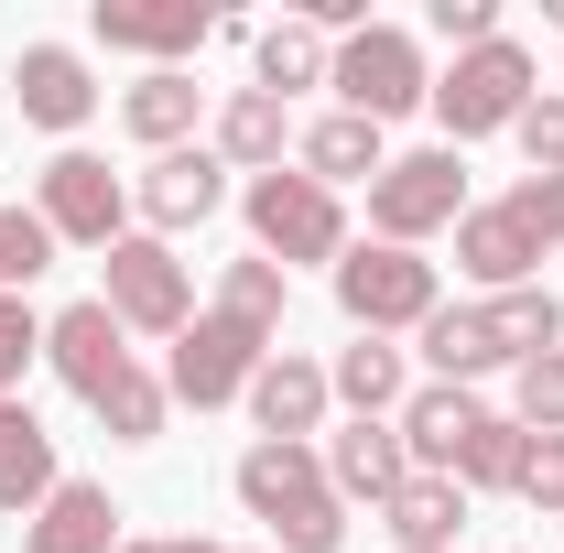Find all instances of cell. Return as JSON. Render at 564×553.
<instances>
[{"label":"cell","mask_w":564,"mask_h":553,"mask_svg":"<svg viewBox=\"0 0 564 553\" xmlns=\"http://www.w3.org/2000/svg\"><path fill=\"white\" fill-rule=\"evenodd\" d=\"M391 423H402V445H413V478H445V467L467 456V434L489 423V402H478V391H456V380H423Z\"/></svg>","instance_id":"16"},{"label":"cell","mask_w":564,"mask_h":553,"mask_svg":"<svg viewBox=\"0 0 564 553\" xmlns=\"http://www.w3.org/2000/svg\"><path fill=\"white\" fill-rule=\"evenodd\" d=\"M380 521H391V553H456L467 532V488L456 478H402L380 499Z\"/></svg>","instance_id":"22"},{"label":"cell","mask_w":564,"mask_h":553,"mask_svg":"<svg viewBox=\"0 0 564 553\" xmlns=\"http://www.w3.org/2000/svg\"><path fill=\"white\" fill-rule=\"evenodd\" d=\"M98 261H109L98 304H109L131 337H185V326H196V282H185V261H174V239L131 228V239H109Z\"/></svg>","instance_id":"3"},{"label":"cell","mask_w":564,"mask_h":553,"mask_svg":"<svg viewBox=\"0 0 564 553\" xmlns=\"http://www.w3.org/2000/svg\"><path fill=\"white\" fill-rule=\"evenodd\" d=\"M467 217V152H391L380 185H369V228L391 250H423L434 228Z\"/></svg>","instance_id":"5"},{"label":"cell","mask_w":564,"mask_h":553,"mask_svg":"<svg viewBox=\"0 0 564 553\" xmlns=\"http://www.w3.org/2000/svg\"><path fill=\"white\" fill-rule=\"evenodd\" d=\"M543 87H532V55L499 33V44H478V55H456V66L434 76V120H445V152H467V141H489V131H510L521 109H532Z\"/></svg>","instance_id":"1"},{"label":"cell","mask_w":564,"mask_h":553,"mask_svg":"<svg viewBox=\"0 0 564 553\" xmlns=\"http://www.w3.org/2000/svg\"><path fill=\"white\" fill-rule=\"evenodd\" d=\"M120 553H228V543H185V532H141V543H120Z\"/></svg>","instance_id":"38"},{"label":"cell","mask_w":564,"mask_h":553,"mask_svg":"<svg viewBox=\"0 0 564 553\" xmlns=\"http://www.w3.org/2000/svg\"><path fill=\"white\" fill-rule=\"evenodd\" d=\"M282 304H293V272L261 261V250L217 272V315H239V326H261V337H282Z\"/></svg>","instance_id":"28"},{"label":"cell","mask_w":564,"mask_h":553,"mask_svg":"<svg viewBox=\"0 0 564 553\" xmlns=\"http://www.w3.org/2000/svg\"><path fill=\"white\" fill-rule=\"evenodd\" d=\"M326 391H337L358 423H391L402 402H413V369H402V347H391V337H358V347H337Z\"/></svg>","instance_id":"24"},{"label":"cell","mask_w":564,"mask_h":553,"mask_svg":"<svg viewBox=\"0 0 564 553\" xmlns=\"http://www.w3.org/2000/svg\"><path fill=\"white\" fill-rule=\"evenodd\" d=\"M521 456H532V434H521L510 413H489L478 434H467V456H456L445 478L467 488V499H478V488H521Z\"/></svg>","instance_id":"30"},{"label":"cell","mask_w":564,"mask_h":553,"mask_svg":"<svg viewBox=\"0 0 564 553\" xmlns=\"http://www.w3.org/2000/svg\"><path fill=\"white\" fill-rule=\"evenodd\" d=\"M272 553H348V499H304L293 521H272Z\"/></svg>","instance_id":"32"},{"label":"cell","mask_w":564,"mask_h":553,"mask_svg":"<svg viewBox=\"0 0 564 553\" xmlns=\"http://www.w3.org/2000/svg\"><path fill=\"white\" fill-rule=\"evenodd\" d=\"M0 293H11V250H0Z\"/></svg>","instance_id":"39"},{"label":"cell","mask_w":564,"mask_h":553,"mask_svg":"<svg viewBox=\"0 0 564 553\" xmlns=\"http://www.w3.org/2000/svg\"><path fill=\"white\" fill-rule=\"evenodd\" d=\"M315 456H326V488H337L348 510H358V499L380 510L391 488L413 478V445H402V423H348V434H326Z\"/></svg>","instance_id":"15"},{"label":"cell","mask_w":564,"mask_h":553,"mask_svg":"<svg viewBox=\"0 0 564 553\" xmlns=\"http://www.w3.org/2000/svg\"><path fill=\"white\" fill-rule=\"evenodd\" d=\"M434 304H445V282H434V261H423V250L369 239V250H348V261H337V315H348L358 337H402V326H423Z\"/></svg>","instance_id":"4"},{"label":"cell","mask_w":564,"mask_h":553,"mask_svg":"<svg viewBox=\"0 0 564 553\" xmlns=\"http://www.w3.org/2000/svg\"><path fill=\"white\" fill-rule=\"evenodd\" d=\"M87 413L109 423V445H152V434H163V413H174V391H163V380H152V369L131 358V369H120V380H109Z\"/></svg>","instance_id":"29"},{"label":"cell","mask_w":564,"mask_h":553,"mask_svg":"<svg viewBox=\"0 0 564 553\" xmlns=\"http://www.w3.org/2000/svg\"><path fill=\"white\" fill-rule=\"evenodd\" d=\"M261 358H272V337L207 304V315H196V326L174 337V369H163V391H174V402H196V413H217V402H250Z\"/></svg>","instance_id":"7"},{"label":"cell","mask_w":564,"mask_h":553,"mask_svg":"<svg viewBox=\"0 0 564 553\" xmlns=\"http://www.w3.org/2000/svg\"><path fill=\"white\" fill-rule=\"evenodd\" d=\"M33 217L55 228V250H66V239H76V250H109V239H131V185H120L98 152H55Z\"/></svg>","instance_id":"8"},{"label":"cell","mask_w":564,"mask_h":553,"mask_svg":"<svg viewBox=\"0 0 564 553\" xmlns=\"http://www.w3.org/2000/svg\"><path fill=\"white\" fill-rule=\"evenodd\" d=\"M55 488H66V478H55V434L33 423V402H0V510L33 521Z\"/></svg>","instance_id":"23"},{"label":"cell","mask_w":564,"mask_h":553,"mask_svg":"<svg viewBox=\"0 0 564 553\" xmlns=\"http://www.w3.org/2000/svg\"><path fill=\"white\" fill-rule=\"evenodd\" d=\"M196 109H207V87H196L185 66H152L141 87H120V131H131L141 152H185Z\"/></svg>","instance_id":"21"},{"label":"cell","mask_w":564,"mask_h":553,"mask_svg":"<svg viewBox=\"0 0 564 553\" xmlns=\"http://www.w3.org/2000/svg\"><path fill=\"white\" fill-rule=\"evenodd\" d=\"M456 272L478 282V293H521V282L543 272V239L521 228V207H510V196L456 217Z\"/></svg>","instance_id":"13"},{"label":"cell","mask_w":564,"mask_h":553,"mask_svg":"<svg viewBox=\"0 0 564 553\" xmlns=\"http://www.w3.org/2000/svg\"><path fill=\"white\" fill-rule=\"evenodd\" d=\"M413 347L434 358V380H456V391H478V380L499 369V347H489V315H478V304H434V315L413 326Z\"/></svg>","instance_id":"25"},{"label":"cell","mask_w":564,"mask_h":553,"mask_svg":"<svg viewBox=\"0 0 564 553\" xmlns=\"http://www.w3.org/2000/svg\"><path fill=\"white\" fill-rule=\"evenodd\" d=\"M326 87L348 98L358 120H380V131H391V120H413L423 98H434V76H423V44L402 33V22H358L348 44H337V76H326Z\"/></svg>","instance_id":"6"},{"label":"cell","mask_w":564,"mask_h":553,"mask_svg":"<svg viewBox=\"0 0 564 553\" xmlns=\"http://www.w3.org/2000/svg\"><path fill=\"white\" fill-rule=\"evenodd\" d=\"M434 33L456 55H478V44H499V0H434Z\"/></svg>","instance_id":"36"},{"label":"cell","mask_w":564,"mask_h":553,"mask_svg":"<svg viewBox=\"0 0 564 553\" xmlns=\"http://www.w3.org/2000/svg\"><path fill=\"white\" fill-rule=\"evenodd\" d=\"M510 141H521L532 174H564V98H532V109L510 120Z\"/></svg>","instance_id":"34"},{"label":"cell","mask_w":564,"mask_h":553,"mask_svg":"<svg viewBox=\"0 0 564 553\" xmlns=\"http://www.w3.org/2000/svg\"><path fill=\"white\" fill-rule=\"evenodd\" d=\"M44 358V315L22 293H0V402H22V369Z\"/></svg>","instance_id":"33"},{"label":"cell","mask_w":564,"mask_h":553,"mask_svg":"<svg viewBox=\"0 0 564 553\" xmlns=\"http://www.w3.org/2000/svg\"><path fill=\"white\" fill-rule=\"evenodd\" d=\"M521 499H532L543 521H564V434H532V456H521Z\"/></svg>","instance_id":"35"},{"label":"cell","mask_w":564,"mask_h":553,"mask_svg":"<svg viewBox=\"0 0 564 553\" xmlns=\"http://www.w3.org/2000/svg\"><path fill=\"white\" fill-rule=\"evenodd\" d=\"M131 207L152 217V239L207 228V217L228 207V163H217V152H196V141H185V152H152V163H141V185H131Z\"/></svg>","instance_id":"11"},{"label":"cell","mask_w":564,"mask_h":553,"mask_svg":"<svg viewBox=\"0 0 564 553\" xmlns=\"http://www.w3.org/2000/svg\"><path fill=\"white\" fill-rule=\"evenodd\" d=\"M543 11H554V33H564V0H543Z\"/></svg>","instance_id":"40"},{"label":"cell","mask_w":564,"mask_h":553,"mask_svg":"<svg viewBox=\"0 0 564 553\" xmlns=\"http://www.w3.org/2000/svg\"><path fill=\"white\" fill-rule=\"evenodd\" d=\"M87 33L120 44V55H152V66H185V55L217 33V11H196V0H98Z\"/></svg>","instance_id":"12"},{"label":"cell","mask_w":564,"mask_h":553,"mask_svg":"<svg viewBox=\"0 0 564 553\" xmlns=\"http://www.w3.org/2000/svg\"><path fill=\"white\" fill-rule=\"evenodd\" d=\"M44 369L66 380L76 402H98V391L131 369V326H120V315L87 293V304H66V315H44Z\"/></svg>","instance_id":"10"},{"label":"cell","mask_w":564,"mask_h":553,"mask_svg":"<svg viewBox=\"0 0 564 553\" xmlns=\"http://www.w3.org/2000/svg\"><path fill=\"white\" fill-rule=\"evenodd\" d=\"M282 152H293V98L228 87V98H217V163H228V174H282Z\"/></svg>","instance_id":"17"},{"label":"cell","mask_w":564,"mask_h":553,"mask_svg":"<svg viewBox=\"0 0 564 553\" xmlns=\"http://www.w3.org/2000/svg\"><path fill=\"white\" fill-rule=\"evenodd\" d=\"M11 109L76 152V131L98 120V76H87V55H76V44H22V55H11Z\"/></svg>","instance_id":"9"},{"label":"cell","mask_w":564,"mask_h":553,"mask_svg":"<svg viewBox=\"0 0 564 553\" xmlns=\"http://www.w3.org/2000/svg\"><path fill=\"white\" fill-rule=\"evenodd\" d=\"M510 423L521 434H564V347H543V358L510 369Z\"/></svg>","instance_id":"31"},{"label":"cell","mask_w":564,"mask_h":553,"mask_svg":"<svg viewBox=\"0 0 564 553\" xmlns=\"http://www.w3.org/2000/svg\"><path fill=\"white\" fill-rule=\"evenodd\" d=\"M554 98H564V87H554Z\"/></svg>","instance_id":"41"},{"label":"cell","mask_w":564,"mask_h":553,"mask_svg":"<svg viewBox=\"0 0 564 553\" xmlns=\"http://www.w3.org/2000/svg\"><path fill=\"white\" fill-rule=\"evenodd\" d=\"M326 76H337V44H326V33H315L304 11L261 33V76H250V87H272V98H293V87H326Z\"/></svg>","instance_id":"27"},{"label":"cell","mask_w":564,"mask_h":553,"mask_svg":"<svg viewBox=\"0 0 564 553\" xmlns=\"http://www.w3.org/2000/svg\"><path fill=\"white\" fill-rule=\"evenodd\" d=\"M228 488H239L250 521H293L304 499H326V456H315V445H250Z\"/></svg>","instance_id":"19"},{"label":"cell","mask_w":564,"mask_h":553,"mask_svg":"<svg viewBox=\"0 0 564 553\" xmlns=\"http://www.w3.org/2000/svg\"><path fill=\"white\" fill-rule=\"evenodd\" d=\"M380 163H391V141H380V120H358V109H326L315 131L293 141V174H315L326 196L337 185H380Z\"/></svg>","instance_id":"18"},{"label":"cell","mask_w":564,"mask_h":553,"mask_svg":"<svg viewBox=\"0 0 564 553\" xmlns=\"http://www.w3.org/2000/svg\"><path fill=\"white\" fill-rule=\"evenodd\" d=\"M22 553H120V499H109L98 478H66L44 510H33Z\"/></svg>","instance_id":"20"},{"label":"cell","mask_w":564,"mask_h":553,"mask_svg":"<svg viewBox=\"0 0 564 553\" xmlns=\"http://www.w3.org/2000/svg\"><path fill=\"white\" fill-rule=\"evenodd\" d=\"M478 315H489V347H499V369H521V358L564 347V304L543 293V282H521V293H489Z\"/></svg>","instance_id":"26"},{"label":"cell","mask_w":564,"mask_h":553,"mask_svg":"<svg viewBox=\"0 0 564 553\" xmlns=\"http://www.w3.org/2000/svg\"><path fill=\"white\" fill-rule=\"evenodd\" d=\"M239 207H250V250L282 261V272H293V261H326V272L348 261V207H337L315 174H250Z\"/></svg>","instance_id":"2"},{"label":"cell","mask_w":564,"mask_h":553,"mask_svg":"<svg viewBox=\"0 0 564 553\" xmlns=\"http://www.w3.org/2000/svg\"><path fill=\"white\" fill-rule=\"evenodd\" d=\"M510 207H521V228H532V239L554 250V239H564V174H532V185H521Z\"/></svg>","instance_id":"37"},{"label":"cell","mask_w":564,"mask_h":553,"mask_svg":"<svg viewBox=\"0 0 564 553\" xmlns=\"http://www.w3.org/2000/svg\"><path fill=\"white\" fill-rule=\"evenodd\" d=\"M326 369L315 358H293V347H272L261 358V380H250V423H261V445H315V423H326Z\"/></svg>","instance_id":"14"}]
</instances>
